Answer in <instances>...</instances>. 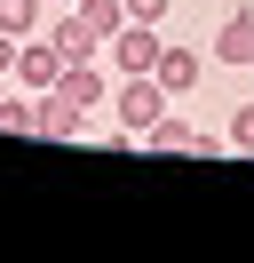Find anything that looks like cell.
<instances>
[{"instance_id":"cell-5","label":"cell","mask_w":254,"mask_h":263,"mask_svg":"<svg viewBox=\"0 0 254 263\" xmlns=\"http://www.w3.org/2000/svg\"><path fill=\"white\" fill-rule=\"evenodd\" d=\"M40 32H48V40H56V48H64V64H95V56H103V40H95L88 24L72 16V8H56V16H48Z\"/></svg>"},{"instance_id":"cell-3","label":"cell","mask_w":254,"mask_h":263,"mask_svg":"<svg viewBox=\"0 0 254 263\" xmlns=\"http://www.w3.org/2000/svg\"><path fill=\"white\" fill-rule=\"evenodd\" d=\"M56 72H64V48H56L48 32H24V40H16V80H24L32 96H48Z\"/></svg>"},{"instance_id":"cell-10","label":"cell","mask_w":254,"mask_h":263,"mask_svg":"<svg viewBox=\"0 0 254 263\" xmlns=\"http://www.w3.org/2000/svg\"><path fill=\"white\" fill-rule=\"evenodd\" d=\"M40 24H48V0H0V32L24 40V32H40Z\"/></svg>"},{"instance_id":"cell-1","label":"cell","mask_w":254,"mask_h":263,"mask_svg":"<svg viewBox=\"0 0 254 263\" xmlns=\"http://www.w3.org/2000/svg\"><path fill=\"white\" fill-rule=\"evenodd\" d=\"M167 104H175V96H167V88L151 80V72H127V80L111 88V112H119V136H127V144H135V136L151 128V120L167 112Z\"/></svg>"},{"instance_id":"cell-4","label":"cell","mask_w":254,"mask_h":263,"mask_svg":"<svg viewBox=\"0 0 254 263\" xmlns=\"http://www.w3.org/2000/svg\"><path fill=\"white\" fill-rule=\"evenodd\" d=\"M199 72H206V56H199V48H183V40H159V64H151V80L167 88L175 104H183L190 88H199Z\"/></svg>"},{"instance_id":"cell-7","label":"cell","mask_w":254,"mask_h":263,"mask_svg":"<svg viewBox=\"0 0 254 263\" xmlns=\"http://www.w3.org/2000/svg\"><path fill=\"white\" fill-rule=\"evenodd\" d=\"M215 64H254V8H230L215 32Z\"/></svg>"},{"instance_id":"cell-9","label":"cell","mask_w":254,"mask_h":263,"mask_svg":"<svg viewBox=\"0 0 254 263\" xmlns=\"http://www.w3.org/2000/svg\"><path fill=\"white\" fill-rule=\"evenodd\" d=\"M79 128H88V112H79V104H64L56 88H48V96H40V136H64V144H72Z\"/></svg>"},{"instance_id":"cell-6","label":"cell","mask_w":254,"mask_h":263,"mask_svg":"<svg viewBox=\"0 0 254 263\" xmlns=\"http://www.w3.org/2000/svg\"><path fill=\"white\" fill-rule=\"evenodd\" d=\"M56 96L88 112V104H103V96H111V72H95V64H64V72H56Z\"/></svg>"},{"instance_id":"cell-15","label":"cell","mask_w":254,"mask_h":263,"mask_svg":"<svg viewBox=\"0 0 254 263\" xmlns=\"http://www.w3.org/2000/svg\"><path fill=\"white\" fill-rule=\"evenodd\" d=\"M56 8H72V0H56Z\"/></svg>"},{"instance_id":"cell-8","label":"cell","mask_w":254,"mask_h":263,"mask_svg":"<svg viewBox=\"0 0 254 263\" xmlns=\"http://www.w3.org/2000/svg\"><path fill=\"white\" fill-rule=\"evenodd\" d=\"M190 136H199V128H190V120H183V112H175V104H167V112H159L151 128L135 136V144H143V152H190Z\"/></svg>"},{"instance_id":"cell-2","label":"cell","mask_w":254,"mask_h":263,"mask_svg":"<svg viewBox=\"0 0 254 263\" xmlns=\"http://www.w3.org/2000/svg\"><path fill=\"white\" fill-rule=\"evenodd\" d=\"M103 64H111V80H127V72H151V64H159V24L127 16L119 32L103 40Z\"/></svg>"},{"instance_id":"cell-12","label":"cell","mask_w":254,"mask_h":263,"mask_svg":"<svg viewBox=\"0 0 254 263\" xmlns=\"http://www.w3.org/2000/svg\"><path fill=\"white\" fill-rule=\"evenodd\" d=\"M230 152H254V104H238V112H230Z\"/></svg>"},{"instance_id":"cell-13","label":"cell","mask_w":254,"mask_h":263,"mask_svg":"<svg viewBox=\"0 0 254 263\" xmlns=\"http://www.w3.org/2000/svg\"><path fill=\"white\" fill-rule=\"evenodd\" d=\"M167 8H175V0H127V16H143V24H159Z\"/></svg>"},{"instance_id":"cell-14","label":"cell","mask_w":254,"mask_h":263,"mask_svg":"<svg viewBox=\"0 0 254 263\" xmlns=\"http://www.w3.org/2000/svg\"><path fill=\"white\" fill-rule=\"evenodd\" d=\"M16 72V32H0V80Z\"/></svg>"},{"instance_id":"cell-11","label":"cell","mask_w":254,"mask_h":263,"mask_svg":"<svg viewBox=\"0 0 254 263\" xmlns=\"http://www.w3.org/2000/svg\"><path fill=\"white\" fill-rule=\"evenodd\" d=\"M0 128L8 136H40V96H0Z\"/></svg>"}]
</instances>
